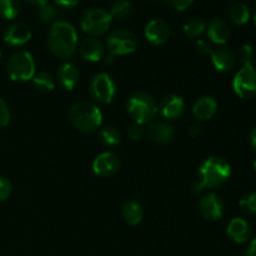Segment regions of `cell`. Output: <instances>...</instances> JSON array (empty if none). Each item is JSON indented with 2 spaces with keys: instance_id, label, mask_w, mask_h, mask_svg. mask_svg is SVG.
Instances as JSON below:
<instances>
[{
  "instance_id": "obj_1",
  "label": "cell",
  "mask_w": 256,
  "mask_h": 256,
  "mask_svg": "<svg viewBox=\"0 0 256 256\" xmlns=\"http://www.w3.org/2000/svg\"><path fill=\"white\" fill-rule=\"evenodd\" d=\"M232 166L220 156H210L205 160L199 169V182L192 185V192L199 194L204 188L215 189L220 188L229 180Z\"/></svg>"
},
{
  "instance_id": "obj_2",
  "label": "cell",
  "mask_w": 256,
  "mask_h": 256,
  "mask_svg": "<svg viewBox=\"0 0 256 256\" xmlns=\"http://www.w3.org/2000/svg\"><path fill=\"white\" fill-rule=\"evenodd\" d=\"M48 46L50 52L59 58H69L78 46V32L68 22H55L48 34Z\"/></svg>"
},
{
  "instance_id": "obj_3",
  "label": "cell",
  "mask_w": 256,
  "mask_h": 256,
  "mask_svg": "<svg viewBox=\"0 0 256 256\" xmlns=\"http://www.w3.org/2000/svg\"><path fill=\"white\" fill-rule=\"evenodd\" d=\"M68 116L72 126L84 134H92L98 132L102 122V110L89 102H78L72 104Z\"/></svg>"
},
{
  "instance_id": "obj_4",
  "label": "cell",
  "mask_w": 256,
  "mask_h": 256,
  "mask_svg": "<svg viewBox=\"0 0 256 256\" xmlns=\"http://www.w3.org/2000/svg\"><path fill=\"white\" fill-rule=\"evenodd\" d=\"M128 112L138 124H146L154 119L158 112V104L154 98L145 92H136L128 100Z\"/></svg>"
},
{
  "instance_id": "obj_5",
  "label": "cell",
  "mask_w": 256,
  "mask_h": 256,
  "mask_svg": "<svg viewBox=\"0 0 256 256\" xmlns=\"http://www.w3.org/2000/svg\"><path fill=\"white\" fill-rule=\"evenodd\" d=\"M8 75L12 82H25L35 75V62L29 52H16L9 58L6 64Z\"/></svg>"
},
{
  "instance_id": "obj_6",
  "label": "cell",
  "mask_w": 256,
  "mask_h": 256,
  "mask_svg": "<svg viewBox=\"0 0 256 256\" xmlns=\"http://www.w3.org/2000/svg\"><path fill=\"white\" fill-rule=\"evenodd\" d=\"M112 18L106 10L102 8H90L82 12L80 18V26L86 34L94 36H102L106 34L112 26Z\"/></svg>"
},
{
  "instance_id": "obj_7",
  "label": "cell",
  "mask_w": 256,
  "mask_h": 256,
  "mask_svg": "<svg viewBox=\"0 0 256 256\" xmlns=\"http://www.w3.org/2000/svg\"><path fill=\"white\" fill-rule=\"evenodd\" d=\"M109 56L106 60H112L114 56L129 55L138 48V39L134 32L128 29H116L108 36L106 40Z\"/></svg>"
},
{
  "instance_id": "obj_8",
  "label": "cell",
  "mask_w": 256,
  "mask_h": 256,
  "mask_svg": "<svg viewBox=\"0 0 256 256\" xmlns=\"http://www.w3.org/2000/svg\"><path fill=\"white\" fill-rule=\"evenodd\" d=\"M89 94L99 104H110L116 95V84L110 75L100 72L90 80Z\"/></svg>"
},
{
  "instance_id": "obj_9",
  "label": "cell",
  "mask_w": 256,
  "mask_h": 256,
  "mask_svg": "<svg viewBox=\"0 0 256 256\" xmlns=\"http://www.w3.org/2000/svg\"><path fill=\"white\" fill-rule=\"evenodd\" d=\"M232 89L242 99H250L256 95V68L252 65L242 66L232 80Z\"/></svg>"
},
{
  "instance_id": "obj_10",
  "label": "cell",
  "mask_w": 256,
  "mask_h": 256,
  "mask_svg": "<svg viewBox=\"0 0 256 256\" xmlns=\"http://www.w3.org/2000/svg\"><path fill=\"white\" fill-rule=\"evenodd\" d=\"M199 209L205 219L210 222H218L224 215L225 205L219 195L215 192H209L200 199Z\"/></svg>"
},
{
  "instance_id": "obj_11",
  "label": "cell",
  "mask_w": 256,
  "mask_h": 256,
  "mask_svg": "<svg viewBox=\"0 0 256 256\" xmlns=\"http://www.w3.org/2000/svg\"><path fill=\"white\" fill-rule=\"evenodd\" d=\"M120 169V159L114 152H102L92 162V172L100 178H110Z\"/></svg>"
},
{
  "instance_id": "obj_12",
  "label": "cell",
  "mask_w": 256,
  "mask_h": 256,
  "mask_svg": "<svg viewBox=\"0 0 256 256\" xmlns=\"http://www.w3.org/2000/svg\"><path fill=\"white\" fill-rule=\"evenodd\" d=\"M158 112L164 119L175 120L182 116L185 112V102L179 95L170 94L162 98L158 104Z\"/></svg>"
},
{
  "instance_id": "obj_13",
  "label": "cell",
  "mask_w": 256,
  "mask_h": 256,
  "mask_svg": "<svg viewBox=\"0 0 256 256\" xmlns=\"http://www.w3.org/2000/svg\"><path fill=\"white\" fill-rule=\"evenodd\" d=\"M2 38L10 46H22L32 38V29L25 22H14L5 29Z\"/></svg>"
},
{
  "instance_id": "obj_14",
  "label": "cell",
  "mask_w": 256,
  "mask_h": 256,
  "mask_svg": "<svg viewBox=\"0 0 256 256\" xmlns=\"http://www.w3.org/2000/svg\"><path fill=\"white\" fill-rule=\"evenodd\" d=\"M170 36V28L162 19H152L145 26V38L152 45H162Z\"/></svg>"
},
{
  "instance_id": "obj_15",
  "label": "cell",
  "mask_w": 256,
  "mask_h": 256,
  "mask_svg": "<svg viewBox=\"0 0 256 256\" xmlns=\"http://www.w3.org/2000/svg\"><path fill=\"white\" fill-rule=\"evenodd\" d=\"M148 138L155 144H168L174 139L175 130L168 122L162 120H156V122H150L146 129Z\"/></svg>"
},
{
  "instance_id": "obj_16",
  "label": "cell",
  "mask_w": 256,
  "mask_h": 256,
  "mask_svg": "<svg viewBox=\"0 0 256 256\" xmlns=\"http://www.w3.org/2000/svg\"><path fill=\"white\" fill-rule=\"evenodd\" d=\"M79 54L86 62H96L104 58L105 46L98 38H86L79 44Z\"/></svg>"
},
{
  "instance_id": "obj_17",
  "label": "cell",
  "mask_w": 256,
  "mask_h": 256,
  "mask_svg": "<svg viewBox=\"0 0 256 256\" xmlns=\"http://www.w3.org/2000/svg\"><path fill=\"white\" fill-rule=\"evenodd\" d=\"M206 34L210 42L218 45H224L230 38V28L225 20L214 18L206 24Z\"/></svg>"
},
{
  "instance_id": "obj_18",
  "label": "cell",
  "mask_w": 256,
  "mask_h": 256,
  "mask_svg": "<svg viewBox=\"0 0 256 256\" xmlns=\"http://www.w3.org/2000/svg\"><path fill=\"white\" fill-rule=\"evenodd\" d=\"M210 56H212V65L218 72H230L236 62L235 52L226 46H218L212 49Z\"/></svg>"
},
{
  "instance_id": "obj_19",
  "label": "cell",
  "mask_w": 256,
  "mask_h": 256,
  "mask_svg": "<svg viewBox=\"0 0 256 256\" xmlns=\"http://www.w3.org/2000/svg\"><path fill=\"white\" fill-rule=\"evenodd\" d=\"M56 80L64 90H72L80 80L79 69L72 62H64L58 69Z\"/></svg>"
},
{
  "instance_id": "obj_20",
  "label": "cell",
  "mask_w": 256,
  "mask_h": 256,
  "mask_svg": "<svg viewBox=\"0 0 256 256\" xmlns=\"http://www.w3.org/2000/svg\"><path fill=\"white\" fill-rule=\"evenodd\" d=\"M228 236L236 244H244L249 242L252 236V228L250 224L242 218H234L228 225Z\"/></svg>"
},
{
  "instance_id": "obj_21",
  "label": "cell",
  "mask_w": 256,
  "mask_h": 256,
  "mask_svg": "<svg viewBox=\"0 0 256 256\" xmlns=\"http://www.w3.org/2000/svg\"><path fill=\"white\" fill-rule=\"evenodd\" d=\"M218 110V102L212 96H202L196 100L192 106V115L199 122H206L212 119Z\"/></svg>"
},
{
  "instance_id": "obj_22",
  "label": "cell",
  "mask_w": 256,
  "mask_h": 256,
  "mask_svg": "<svg viewBox=\"0 0 256 256\" xmlns=\"http://www.w3.org/2000/svg\"><path fill=\"white\" fill-rule=\"evenodd\" d=\"M122 215L126 224L135 226V225L142 222V218H144V210H142V205L139 202L130 200V202H126L122 205Z\"/></svg>"
},
{
  "instance_id": "obj_23",
  "label": "cell",
  "mask_w": 256,
  "mask_h": 256,
  "mask_svg": "<svg viewBox=\"0 0 256 256\" xmlns=\"http://www.w3.org/2000/svg\"><path fill=\"white\" fill-rule=\"evenodd\" d=\"M98 142L105 148H114L122 142V134L115 126H105L98 132Z\"/></svg>"
},
{
  "instance_id": "obj_24",
  "label": "cell",
  "mask_w": 256,
  "mask_h": 256,
  "mask_svg": "<svg viewBox=\"0 0 256 256\" xmlns=\"http://www.w3.org/2000/svg\"><path fill=\"white\" fill-rule=\"evenodd\" d=\"M229 19L235 25H244L249 22V8L242 2H235L229 9Z\"/></svg>"
},
{
  "instance_id": "obj_25",
  "label": "cell",
  "mask_w": 256,
  "mask_h": 256,
  "mask_svg": "<svg viewBox=\"0 0 256 256\" xmlns=\"http://www.w3.org/2000/svg\"><path fill=\"white\" fill-rule=\"evenodd\" d=\"M32 85L35 89L40 92H52L55 88V79L52 78V74L46 72H40L34 75L32 78Z\"/></svg>"
},
{
  "instance_id": "obj_26",
  "label": "cell",
  "mask_w": 256,
  "mask_h": 256,
  "mask_svg": "<svg viewBox=\"0 0 256 256\" xmlns=\"http://www.w3.org/2000/svg\"><path fill=\"white\" fill-rule=\"evenodd\" d=\"M132 12V5L129 0H116L112 2V8H110V16L112 19L124 20L129 18Z\"/></svg>"
},
{
  "instance_id": "obj_27",
  "label": "cell",
  "mask_w": 256,
  "mask_h": 256,
  "mask_svg": "<svg viewBox=\"0 0 256 256\" xmlns=\"http://www.w3.org/2000/svg\"><path fill=\"white\" fill-rule=\"evenodd\" d=\"M206 28V22L202 19V18H190L184 24V34L189 38H198L205 32Z\"/></svg>"
},
{
  "instance_id": "obj_28",
  "label": "cell",
  "mask_w": 256,
  "mask_h": 256,
  "mask_svg": "<svg viewBox=\"0 0 256 256\" xmlns=\"http://www.w3.org/2000/svg\"><path fill=\"white\" fill-rule=\"evenodd\" d=\"M20 0H0V16L14 19L20 12Z\"/></svg>"
},
{
  "instance_id": "obj_29",
  "label": "cell",
  "mask_w": 256,
  "mask_h": 256,
  "mask_svg": "<svg viewBox=\"0 0 256 256\" xmlns=\"http://www.w3.org/2000/svg\"><path fill=\"white\" fill-rule=\"evenodd\" d=\"M36 14L42 22H54V20L59 16V10H58V8L55 6V5L49 4V2H45V4L39 5V6H38Z\"/></svg>"
},
{
  "instance_id": "obj_30",
  "label": "cell",
  "mask_w": 256,
  "mask_h": 256,
  "mask_svg": "<svg viewBox=\"0 0 256 256\" xmlns=\"http://www.w3.org/2000/svg\"><path fill=\"white\" fill-rule=\"evenodd\" d=\"M240 209L249 215H256V192H246L239 200Z\"/></svg>"
},
{
  "instance_id": "obj_31",
  "label": "cell",
  "mask_w": 256,
  "mask_h": 256,
  "mask_svg": "<svg viewBox=\"0 0 256 256\" xmlns=\"http://www.w3.org/2000/svg\"><path fill=\"white\" fill-rule=\"evenodd\" d=\"M252 58H254V49H252V45H242L238 49V52H235V59L242 66H245V65H252Z\"/></svg>"
},
{
  "instance_id": "obj_32",
  "label": "cell",
  "mask_w": 256,
  "mask_h": 256,
  "mask_svg": "<svg viewBox=\"0 0 256 256\" xmlns=\"http://www.w3.org/2000/svg\"><path fill=\"white\" fill-rule=\"evenodd\" d=\"M126 132H128V136H129L130 139L134 140V142H138V140H140L142 136H144L145 130H144V126H142V124L132 122V124L129 125Z\"/></svg>"
},
{
  "instance_id": "obj_33",
  "label": "cell",
  "mask_w": 256,
  "mask_h": 256,
  "mask_svg": "<svg viewBox=\"0 0 256 256\" xmlns=\"http://www.w3.org/2000/svg\"><path fill=\"white\" fill-rule=\"evenodd\" d=\"M12 182L8 178L0 176V202H5L12 194Z\"/></svg>"
},
{
  "instance_id": "obj_34",
  "label": "cell",
  "mask_w": 256,
  "mask_h": 256,
  "mask_svg": "<svg viewBox=\"0 0 256 256\" xmlns=\"http://www.w3.org/2000/svg\"><path fill=\"white\" fill-rule=\"evenodd\" d=\"M10 122V110L6 102L0 98V129L6 126Z\"/></svg>"
},
{
  "instance_id": "obj_35",
  "label": "cell",
  "mask_w": 256,
  "mask_h": 256,
  "mask_svg": "<svg viewBox=\"0 0 256 256\" xmlns=\"http://www.w3.org/2000/svg\"><path fill=\"white\" fill-rule=\"evenodd\" d=\"M195 48H196V52H199L200 55H210L212 54V49H214V48L212 46V44H210V42L205 39L198 40Z\"/></svg>"
},
{
  "instance_id": "obj_36",
  "label": "cell",
  "mask_w": 256,
  "mask_h": 256,
  "mask_svg": "<svg viewBox=\"0 0 256 256\" xmlns=\"http://www.w3.org/2000/svg\"><path fill=\"white\" fill-rule=\"evenodd\" d=\"M169 5H172L176 10H185L192 4L194 0H165Z\"/></svg>"
},
{
  "instance_id": "obj_37",
  "label": "cell",
  "mask_w": 256,
  "mask_h": 256,
  "mask_svg": "<svg viewBox=\"0 0 256 256\" xmlns=\"http://www.w3.org/2000/svg\"><path fill=\"white\" fill-rule=\"evenodd\" d=\"M80 0H54L55 4L58 5V6H62V8H74L78 4H79Z\"/></svg>"
},
{
  "instance_id": "obj_38",
  "label": "cell",
  "mask_w": 256,
  "mask_h": 256,
  "mask_svg": "<svg viewBox=\"0 0 256 256\" xmlns=\"http://www.w3.org/2000/svg\"><path fill=\"white\" fill-rule=\"evenodd\" d=\"M200 130H202V126H200L199 122H195V124H192V126H190V129H189L190 136L196 138L198 135L200 134Z\"/></svg>"
},
{
  "instance_id": "obj_39",
  "label": "cell",
  "mask_w": 256,
  "mask_h": 256,
  "mask_svg": "<svg viewBox=\"0 0 256 256\" xmlns=\"http://www.w3.org/2000/svg\"><path fill=\"white\" fill-rule=\"evenodd\" d=\"M246 256H256V238L250 242L249 248L246 250Z\"/></svg>"
},
{
  "instance_id": "obj_40",
  "label": "cell",
  "mask_w": 256,
  "mask_h": 256,
  "mask_svg": "<svg viewBox=\"0 0 256 256\" xmlns=\"http://www.w3.org/2000/svg\"><path fill=\"white\" fill-rule=\"evenodd\" d=\"M249 140H250V145H252V150L256 152V128H254V129L252 130V132H250Z\"/></svg>"
},
{
  "instance_id": "obj_41",
  "label": "cell",
  "mask_w": 256,
  "mask_h": 256,
  "mask_svg": "<svg viewBox=\"0 0 256 256\" xmlns=\"http://www.w3.org/2000/svg\"><path fill=\"white\" fill-rule=\"evenodd\" d=\"M25 2H30V4H32V5H38V6H39V5H42V4H45V2H48L49 0H25Z\"/></svg>"
},
{
  "instance_id": "obj_42",
  "label": "cell",
  "mask_w": 256,
  "mask_h": 256,
  "mask_svg": "<svg viewBox=\"0 0 256 256\" xmlns=\"http://www.w3.org/2000/svg\"><path fill=\"white\" fill-rule=\"evenodd\" d=\"M254 22H255V25H256V10H255V12H254Z\"/></svg>"
},
{
  "instance_id": "obj_43",
  "label": "cell",
  "mask_w": 256,
  "mask_h": 256,
  "mask_svg": "<svg viewBox=\"0 0 256 256\" xmlns=\"http://www.w3.org/2000/svg\"><path fill=\"white\" fill-rule=\"evenodd\" d=\"M254 169H255V172H256V160L254 162Z\"/></svg>"
},
{
  "instance_id": "obj_44",
  "label": "cell",
  "mask_w": 256,
  "mask_h": 256,
  "mask_svg": "<svg viewBox=\"0 0 256 256\" xmlns=\"http://www.w3.org/2000/svg\"><path fill=\"white\" fill-rule=\"evenodd\" d=\"M0 59H2V52H0Z\"/></svg>"
}]
</instances>
